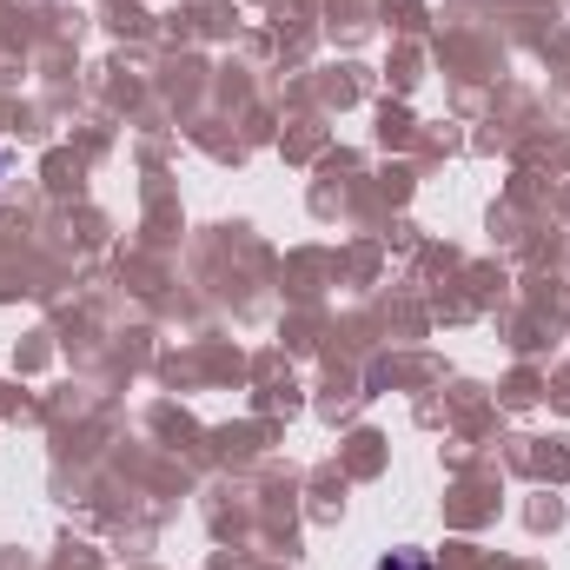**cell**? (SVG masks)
<instances>
[{"label": "cell", "mask_w": 570, "mask_h": 570, "mask_svg": "<svg viewBox=\"0 0 570 570\" xmlns=\"http://www.w3.org/2000/svg\"><path fill=\"white\" fill-rule=\"evenodd\" d=\"M372 570H431V558H425V551H412V544H405V551H385V558H379Z\"/></svg>", "instance_id": "cell-1"}, {"label": "cell", "mask_w": 570, "mask_h": 570, "mask_svg": "<svg viewBox=\"0 0 570 570\" xmlns=\"http://www.w3.org/2000/svg\"><path fill=\"white\" fill-rule=\"evenodd\" d=\"M0 179H7V159H0Z\"/></svg>", "instance_id": "cell-2"}]
</instances>
